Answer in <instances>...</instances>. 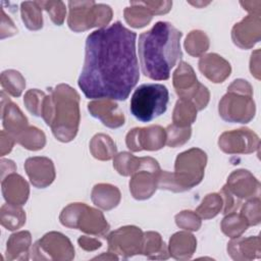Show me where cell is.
<instances>
[{
	"mask_svg": "<svg viewBox=\"0 0 261 261\" xmlns=\"http://www.w3.org/2000/svg\"><path fill=\"white\" fill-rule=\"evenodd\" d=\"M2 192L7 203L21 205L28 198L29 189L27 182L21 176L11 174L2 179Z\"/></svg>",
	"mask_w": 261,
	"mask_h": 261,
	"instance_id": "4",
	"label": "cell"
},
{
	"mask_svg": "<svg viewBox=\"0 0 261 261\" xmlns=\"http://www.w3.org/2000/svg\"><path fill=\"white\" fill-rule=\"evenodd\" d=\"M20 79H22V76L19 72L15 70H6L1 74V85L7 93H10L12 96H19L24 87V81L17 83H15V81Z\"/></svg>",
	"mask_w": 261,
	"mask_h": 261,
	"instance_id": "8",
	"label": "cell"
},
{
	"mask_svg": "<svg viewBox=\"0 0 261 261\" xmlns=\"http://www.w3.org/2000/svg\"><path fill=\"white\" fill-rule=\"evenodd\" d=\"M1 113H2V121L4 128L9 132L14 138H16L20 133V127L23 124H27V118L22 115L21 111L18 109L16 105L11 103L9 100L7 104L2 101Z\"/></svg>",
	"mask_w": 261,
	"mask_h": 261,
	"instance_id": "5",
	"label": "cell"
},
{
	"mask_svg": "<svg viewBox=\"0 0 261 261\" xmlns=\"http://www.w3.org/2000/svg\"><path fill=\"white\" fill-rule=\"evenodd\" d=\"M137 34L120 21L91 33L79 87L89 99L125 100L140 73L136 54Z\"/></svg>",
	"mask_w": 261,
	"mask_h": 261,
	"instance_id": "1",
	"label": "cell"
},
{
	"mask_svg": "<svg viewBox=\"0 0 261 261\" xmlns=\"http://www.w3.org/2000/svg\"><path fill=\"white\" fill-rule=\"evenodd\" d=\"M30 243L31 238L28 231H20L12 234L7 242V259H28L24 255L28 254Z\"/></svg>",
	"mask_w": 261,
	"mask_h": 261,
	"instance_id": "6",
	"label": "cell"
},
{
	"mask_svg": "<svg viewBox=\"0 0 261 261\" xmlns=\"http://www.w3.org/2000/svg\"><path fill=\"white\" fill-rule=\"evenodd\" d=\"M169 93L161 84H143L139 86L130 99L129 110L134 117L142 122H149L167 109Z\"/></svg>",
	"mask_w": 261,
	"mask_h": 261,
	"instance_id": "3",
	"label": "cell"
},
{
	"mask_svg": "<svg viewBox=\"0 0 261 261\" xmlns=\"http://www.w3.org/2000/svg\"><path fill=\"white\" fill-rule=\"evenodd\" d=\"M179 32L167 21H158L139 37V57L143 73L155 81L170 76L181 57Z\"/></svg>",
	"mask_w": 261,
	"mask_h": 261,
	"instance_id": "2",
	"label": "cell"
},
{
	"mask_svg": "<svg viewBox=\"0 0 261 261\" xmlns=\"http://www.w3.org/2000/svg\"><path fill=\"white\" fill-rule=\"evenodd\" d=\"M24 214L14 204H6L1 208V223L9 230L16 229L24 222Z\"/></svg>",
	"mask_w": 261,
	"mask_h": 261,
	"instance_id": "7",
	"label": "cell"
}]
</instances>
